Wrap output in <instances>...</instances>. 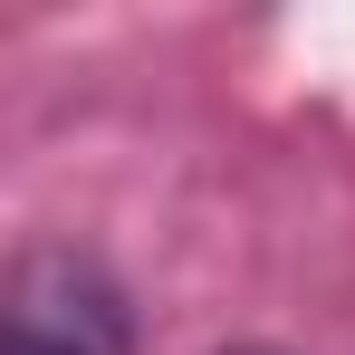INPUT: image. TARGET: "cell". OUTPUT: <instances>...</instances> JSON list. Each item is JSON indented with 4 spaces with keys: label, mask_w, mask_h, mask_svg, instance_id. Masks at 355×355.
Here are the masks:
<instances>
[{
    "label": "cell",
    "mask_w": 355,
    "mask_h": 355,
    "mask_svg": "<svg viewBox=\"0 0 355 355\" xmlns=\"http://www.w3.org/2000/svg\"><path fill=\"white\" fill-rule=\"evenodd\" d=\"M240 355H269V346H240Z\"/></svg>",
    "instance_id": "2"
},
{
    "label": "cell",
    "mask_w": 355,
    "mask_h": 355,
    "mask_svg": "<svg viewBox=\"0 0 355 355\" xmlns=\"http://www.w3.org/2000/svg\"><path fill=\"white\" fill-rule=\"evenodd\" d=\"M0 355H125V307L77 250H29L10 269V346Z\"/></svg>",
    "instance_id": "1"
}]
</instances>
